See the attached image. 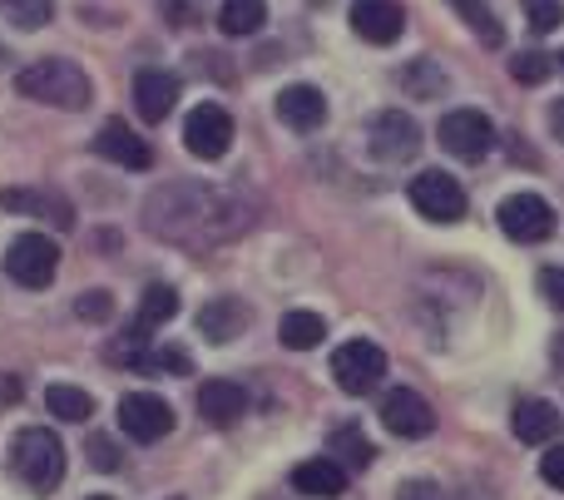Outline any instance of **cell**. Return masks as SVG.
Segmentation results:
<instances>
[{"label":"cell","mask_w":564,"mask_h":500,"mask_svg":"<svg viewBox=\"0 0 564 500\" xmlns=\"http://www.w3.org/2000/svg\"><path fill=\"white\" fill-rule=\"evenodd\" d=\"M184 144L194 159H224L234 144V115L224 105H198L184 119Z\"/></svg>","instance_id":"11"},{"label":"cell","mask_w":564,"mask_h":500,"mask_svg":"<svg viewBox=\"0 0 564 500\" xmlns=\"http://www.w3.org/2000/svg\"><path fill=\"white\" fill-rule=\"evenodd\" d=\"M367 149L381 159V164H401V159H411L421 149V129L411 115H401V109H381V115H371L367 124Z\"/></svg>","instance_id":"8"},{"label":"cell","mask_w":564,"mask_h":500,"mask_svg":"<svg viewBox=\"0 0 564 500\" xmlns=\"http://www.w3.org/2000/svg\"><path fill=\"white\" fill-rule=\"evenodd\" d=\"M510 75H516L520 85H545V79H550V59L540 55V50H520V55L510 59Z\"/></svg>","instance_id":"29"},{"label":"cell","mask_w":564,"mask_h":500,"mask_svg":"<svg viewBox=\"0 0 564 500\" xmlns=\"http://www.w3.org/2000/svg\"><path fill=\"white\" fill-rule=\"evenodd\" d=\"M198 412H204L208 426H234L238 416L248 412V392L238 382H224V377H214V382L198 387Z\"/></svg>","instance_id":"18"},{"label":"cell","mask_w":564,"mask_h":500,"mask_svg":"<svg viewBox=\"0 0 564 500\" xmlns=\"http://www.w3.org/2000/svg\"><path fill=\"white\" fill-rule=\"evenodd\" d=\"M0 15L15 30H45L55 15V0H0Z\"/></svg>","instance_id":"26"},{"label":"cell","mask_w":564,"mask_h":500,"mask_svg":"<svg viewBox=\"0 0 564 500\" xmlns=\"http://www.w3.org/2000/svg\"><path fill=\"white\" fill-rule=\"evenodd\" d=\"M451 6H456L460 15H466V25L476 30V35L486 40V45H500V40H506V35H500V25H496V10H490L486 0H451Z\"/></svg>","instance_id":"28"},{"label":"cell","mask_w":564,"mask_h":500,"mask_svg":"<svg viewBox=\"0 0 564 500\" xmlns=\"http://www.w3.org/2000/svg\"><path fill=\"white\" fill-rule=\"evenodd\" d=\"M530 6V30H535V35H550V30H560V0H525Z\"/></svg>","instance_id":"31"},{"label":"cell","mask_w":564,"mask_h":500,"mask_svg":"<svg viewBox=\"0 0 564 500\" xmlns=\"http://www.w3.org/2000/svg\"><path fill=\"white\" fill-rule=\"evenodd\" d=\"M243 224H248L243 208L224 188L208 184H169L144 204V228L154 238H164V243L204 248L218 243V238H234Z\"/></svg>","instance_id":"1"},{"label":"cell","mask_w":564,"mask_h":500,"mask_svg":"<svg viewBox=\"0 0 564 500\" xmlns=\"http://www.w3.org/2000/svg\"><path fill=\"white\" fill-rule=\"evenodd\" d=\"M560 412L550 402H520L516 406V436L525 446H550L560 436Z\"/></svg>","instance_id":"21"},{"label":"cell","mask_w":564,"mask_h":500,"mask_svg":"<svg viewBox=\"0 0 564 500\" xmlns=\"http://www.w3.org/2000/svg\"><path fill=\"white\" fill-rule=\"evenodd\" d=\"M406 198L431 224H456V218L466 214V188H460V178H451L446 169H421V174L411 178Z\"/></svg>","instance_id":"5"},{"label":"cell","mask_w":564,"mask_h":500,"mask_svg":"<svg viewBox=\"0 0 564 500\" xmlns=\"http://www.w3.org/2000/svg\"><path fill=\"white\" fill-rule=\"evenodd\" d=\"M178 313V293L169 283H149L144 287V303H139V323L144 327H159V323H169V317Z\"/></svg>","instance_id":"27"},{"label":"cell","mask_w":564,"mask_h":500,"mask_svg":"<svg viewBox=\"0 0 564 500\" xmlns=\"http://www.w3.org/2000/svg\"><path fill=\"white\" fill-rule=\"evenodd\" d=\"M327 452H332V461H341L347 471H367L371 456H377V452H371V442L357 432V426H337V432L327 436Z\"/></svg>","instance_id":"23"},{"label":"cell","mask_w":564,"mask_h":500,"mask_svg":"<svg viewBox=\"0 0 564 500\" xmlns=\"http://www.w3.org/2000/svg\"><path fill=\"white\" fill-rule=\"evenodd\" d=\"M139 367H154V372H194V357L184 347H164V352H144Z\"/></svg>","instance_id":"30"},{"label":"cell","mask_w":564,"mask_h":500,"mask_svg":"<svg viewBox=\"0 0 564 500\" xmlns=\"http://www.w3.org/2000/svg\"><path fill=\"white\" fill-rule=\"evenodd\" d=\"M406 85H411V89H421V85H426V89H441V75H436V69H426V65H416V69H406Z\"/></svg>","instance_id":"37"},{"label":"cell","mask_w":564,"mask_h":500,"mask_svg":"<svg viewBox=\"0 0 564 500\" xmlns=\"http://www.w3.org/2000/svg\"><path fill=\"white\" fill-rule=\"evenodd\" d=\"M397 500H441V491H436V481H401Z\"/></svg>","instance_id":"36"},{"label":"cell","mask_w":564,"mask_h":500,"mask_svg":"<svg viewBox=\"0 0 564 500\" xmlns=\"http://www.w3.org/2000/svg\"><path fill=\"white\" fill-rule=\"evenodd\" d=\"M174 99H178V79L169 75V69H139V75H134V109H139V119H149V124L169 119Z\"/></svg>","instance_id":"14"},{"label":"cell","mask_w":564,"mask_h":500,"mask_svg":"<svg viewBox=\"0 0 564 500\" xmlns=\"http://www.w3.org/2000/svg\"><path fill=\"white\" fill-rule=\"evenodd\" d=\"M89 500H109V496H89Z\"/></svg>","instance_id":"39"},{"label":"cell","mask_w":564,"mask_h":500,"mask_svg":"<svg viewBox=\"0 0 564 500\" xmlns=\"http://www.w3.org/2000/svg\"><path fill=\"white\" fill-rule=\"evenodd\" d=\"M6 273L15 278L20 287H50L59 273V248L55 238L45 233H20L15 243L6 248Z\"/></svg>","instance_id":"6"},{"label":"cell","mask_w":564,"mask_h":500,"mask_svg":"<svg viewBox=\"0 0 564 500\" xmlns=\"http://www.w3.org/2000/svg\"><path fill=\"white\" fill-rule=\"evenodd\" d=\"M95 149H99L105 159H115L119 169H149V164H154V149H149L144 139H139L134 129L124 124V119H109V124L99 129Z\"/></svg>","instance_id":"16"},{"label":"cell","mask_w":564,"mask_h":500,"mask_svg":"<svg viewBox=\"0 0 564 500\" xmlns=\"http://www.w3.org/2000/svg\"><path fill=\"white\" fill-rule=\"evenodd\" d=\"M292 491L297 496H317V500H332L347 491V466L332 461V456H312L292 471Z\"/></svg>","instance_id":"19"},{"label":"cell","mask_w":564,"mask_h":500,"mask_svg":"<svg viewBox=\"0 0 564 500\" xmlns=\"http://www.w3.org/2000/svg\"><path fill=\"white\" fill-rule=\"evenodd\" d=\"M248 327V307L238 303V297H214V303L198 313V333L208 337V343H234V337H243Z\"/></svg>","instance_id":"20"},{"label":"cell","mask_w":564,"mask_h":500,"mask_svg":"<svg viewBox=\"0 0 564 500\" xmlns=\"http://www.w3.org/2000/svg\"><path fill=\"white\" fill-rule=\"evenodd\" d=\"M278 119L288 129H297V134L322 129V119H327V99H322L317 85H288L278 95Z\"/></svg>","instance_id":"15"},{"label":"cell","mask_w":564,"mask_h":500,"mask_svg":"<svg viewBox=\"0 0 564 500\" xmlns=\"http://www.w3.org/2000/svg\"><path fill=\"white\" fill-rule=\"evenodd\" d=\"M560 69H564V55H560Z\"/></svg>","instance_id":"40"},{"label":"cell","mask_w":564,"mask_h":500,"mask_svg":"<svg viewBox=\"0 0 564 500\" xmlns=\"http://www.w3.org/2000/svg\"><path fill=\"white\" fill-rule=\"evenodd\" d=\"M540 476H545L555 491H564V446H550V452L540 456Z\"/></svg>","instance_id":"35"},{"label":"cell","mask_w":564,"mask_h":500,"mask_svg":"<svg viewBox=\"0 0 564 500\" xmlns=\"http://www.w3.org/2000/svg\"><path fill=\"white\" fill-rule=\"evenodd\" d=\"M535 283H540V297H545L550 307H560V313H564V268H545Z\"/></svg>","instance_id":"34"},{"label":"cell","mask_w":564,"mask_h":500,"mask_svg":"<svg viewBox=\"0 0 564 500\" xmlns=\"http://www.w3.org/2000/svg\"><path fill=\"white\" fill-rule=\"evenodd\" d=\"M268 20V6L263 0H224V10H218V25H224V35H258Z\"/></svg>","instance_id":"24"},{"label":"cell","mask_w":564,"mask_h":500,"mask_svg":"<svg viewBox=\"0 0 564 500\" xmlns=\"http://www.w3.org/2000/svg\"><path fill=\"white\" fill-rule=\"evenodd\" d=\"M381 422H387L391 436H406V442H421V436L436 432V412H431V402L421 392H411V387L387 392V402H381Z\"/></svg>","instance_id":"12"},{"label":"cell","mask_w":564,"mask_h":500,"mask_svg":"<svg viewBox=\"0 0 564 500\" xmlns=\"http://www.w3.org/2000/svg\"><path fill=\"white\" fill-rule=\"evenodd\" d=\"M10 471L30 486V491H55L65 481V446L55 442V432L45 426H25L10 442Z\"/></svg>","instance_id":"3"},{"label":"cell","mask_w":564,"mask_h":500,"mask_svg":"<svg viewBox=\"0 0 564 500\" xmlns=\"http://www.w3.org/2000/svg\"><path fill=\"white\" fill-rule=\"evenodd\" d=\"M436 139H441V149H446L451 159L476 164V159H486L490 144H496V124H490L480 109H451V115L441 119Z\"/></svg>","instance_id":"7"},{"label":"cell","mask_w":564,"mask_h":500,"mask_svg":"<svg viewBox=\"0 0 564 500\" xmlns=\"http://www.w3.org/2000/svg\"><path fill=\"white\" fill-rule=\"evenodd\" d=\"M555 367H560V372H564V333L555 337Z\"/></svg>","instance_id":"38"},{"label":"cell","mask_w":564,"mask_h":500,"mask_svg":"<svg viewBox=\"0 0 564 500\" xmlns=\"http://www.w3.org/2000/svg\"><path fill=\"white\" fill-rule=\"evenodd\" d=\"M15 89L25 99H40V105H55V109H85L95 99L89 89V75L75 65V59H35L15 75Z\"/></svg>","instance_id":"2"},{"label":"cell","mask_w":564,"mask_h":500,"mask_svg":"<svg viewBox=\"0 0 564 500\" xmlns=\"http://www.w3.org/2000/svg\"><path fill=\"white\" fill-rule=\"evenodd\" d=\"M351 30L367 45H397L406 30V10L401 0H351Z\"/></svg>","instance_id":"13"},{"label":"cell","mask_w":564,"mask_h":500,"mask_svg":"<svg viewBox=\"0 0 564 500\" xmlns=\"http://www.w3.org/2000/svg\"><path fill=\"white\" fill-rule=\"evenodd\" d=\"M332 377H337V387L347 396H367L387 377V352L377 343H367V337H351V343H341L332 352Z\"/></svg>","instance_id":"4"},{"label":"cell","mask_w":564,"mask_h":500,"mask_svg":"<svg viewBox=\"0 0 564 500\" xmlns=\"http://www.w3.org/2000/svg\"><path fill=\"white\" fill-rule=\"evenodd\" d=\"M0 208H10V214H30V218L55 224V228L75 224V208H69L59 194H40V188H6V194H0Z\"/></svg>","instance_id":"17"},{"label":"cell","mask_w":564,"mask_h":500,"mask_svg":"<svg viewBox=\"0 0 564 500\" xmlns=\"http://www.w3.org/2000/svg\"><path fill=\"white\" fill-rule=\"evenodd\" d=\"M119 426H124V436H134V442H144V446L164 442V436L174 432V406L154 392H129L124 402H119Z\"/></svg>","instance_id":"10"},{"label":"cell","mask_w":564,"mask_h":500,"mask_svg":"<svg viewBox=\"0 0 564 500\" xmlns=\"http://www.w3.org/2000/svg\"><path fill=\"white\" fill-rule=\"evenodd\" d=\"M278 337L288 352H312V347H322V337H327V323H322L317 313H288Z\"/></svg>","instance_id":"22"},{"label":"cell","mask_w":564,"mask_h":500,"mask_svg":"<svg viewBox=\"0 0 564 500\" xmlns=\"http://www.w3.org/2000/svg\"><path fill=\"white\" fill-rule=\"evenodd\" d=\"M45 406H50V416H59V422H89V416H95V396L89 392H79V387H50L45 392Z\"/></svg>","instance_id":"25"},{"label":"cell","mask_w":564,"mask_h":500,"mask_svg":"<svg viewBox=\"0 0 564 500\" xmlns=\"http://www.w3.org/2000/svg\"><path fill=\"white\" fill-rule=\"evenodd\" d=\"M75 313L85 317V323H105V317L115 313V297H109L105 287H95V293H85V297L75 303Z\"/></svg>","instance_id":"33"},{"label":"cell","mask_w":564,"mask_h":500,"mask_svg":"<svg viewBox=\"0 0 564 500\" xmlns=\"http://www.w3.org/2000/svg\"><path fill=\"white\" fill-rule=\"evenodd\" d=\"M496 218L506 228V238H516V243H545L555 233V208L540 194H510Z\"/></svg>","instance_id":"9"},{"label":"cell","mask_w":564,"mask_h":500,"mask_svg":"<svg viewBox=\"0 0 564 500\" xmlns=\"http://www.w3.org/2000/svg\"><path fill=\"white\" fill-rule=\"evenodd\" d=\"M85 452H89V466H95V471H119V446L109 442V436H89L85 442Z\"/></svg>","instance_id":"32"}]
</instances>
